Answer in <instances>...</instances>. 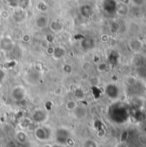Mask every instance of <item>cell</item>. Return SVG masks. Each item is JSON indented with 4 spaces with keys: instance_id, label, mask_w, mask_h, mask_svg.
I'll list each match as a JSON object with an SVG mask.
<instances>
[{
    "instance_id": "1",
    "label": "cell",
    "mask_w": 146,
    "mask_h": 147,
    "mask_svg": "<svg viewBox=\"0 0 146 147\" xmlns=\"http://www.w3.org/2000/svg\"><path fill=\"white\" fill-rule=\"evenodd\" d=\"M35 138L42 142H46L52 138V131L51 128L46 127H39L34 130Z\"/></svg>"
},
{
    "instance_id": "2",
    "label": "cell",
    "mask_w": 146,
    "mask_h": 147,
    "mask_svg": "<svg viewBox=\"0 0 146 147\" xmlns=\"http://www.w3.org/2000/svg\"><path fill=\"white\" fill-rule=\"evenodd\" d=\"M128 47L133 53H140L144 48V41L138 37H133L128 41Z\"/></svg>"
},
{
    "instance_id": "3",
    "label": "cell",
    "mask_w": 146,
    "mask_h": 147,
    "mask_svg": "<svg viewBox=\"0 0 146 147\" xmlns=\"http://www.w3.org/2000/svg\"><path fill=\"white\" fill-rule=\"evenodd\" d=\"M48 24H49V19L45 15H40L35 19V25L40 29H43L46 28Z\"/></svg>"
},
{
    "instance_id": "4",
    "label": "cell",
    "mask_w": 146,
    "mask_h": 147,
    "mask_svg": "<svg viewBox=\"0 0 146 147\" xmlns=\"http://www.w3.org/2000/svg\"><path fill=\"white\" fill-rule=\"evenodd\" d=\"M11 96L16 101L23 99L24 96H25V90H24L23 87L22 86H15V87H14L12 91H11Z\"/></svg>"
},
{
    "instance_id": "5",
    "label": "cell",
    "mask_w": 146,
    "mask_h": 147,
    "mask_svg": "<svg viewBox=\"0 0 146 147\" xmlns=\"http://www.w3.org/2000/svg\"><path fill=\"white\" fill-rule=\"evenodd\" d=\"M48 26H49L51 31L53 32V33H56V34L60 33L64 29V24H63V22H61L59 20H53V21L50 22L49 24H48Z\"/></svg>"
},
{
    "instance_id": "6",
    "label": "cell",
    "mask_w": 146,
    "mask_h": 147,
    "mask_svg": "<svg viewBox=\"0 0 146 147\" xmlns=\"http://www.w3.org/2000/svg\"><path fill=\"white\" fill-rule=\"evenodd\" d=\"M33 120L37 123H41L46 120V114L42 110H36L33 114Z\"/></svg>"
},
{
    "instance_id": "7",
    "label": "cell",
    "mask_w": 146,
    "mask_h": 147,
    "mask_svg": "<svg viewBox=\"0 0 146 147\" xmlns=\"http://www.w3.org/2000/svg\"><path fill=\"white\" fill-rule=\"evenodd\" d=\"M15 139L20 144H26L28 140V134L24 131H18L15 134Z\"/></svg>"
},
{
    "instance_id": "8",
    "label": "cell",
    "mask_w": 146,
    "mask_h": 147,
    "mask_svg": "<svg viewBox=\"0 0 146 147\" xmlns=\"http://www.w3.org/2000/svg\"><path fill=\"white\" fill-rule=\"evenodd\" d=\"M77 107H78L77 101L76 100H69L65 103V109L67 111H70V112H73Z\"/></svg>"
},
{
    "instance_id": "9",
    "label": "cell",
    "mask_w": 146,
    "mask_h": 147,
    "mask_svg": "<svg viewBox=\"0 0 146 147\" xmlns=\"http://www.w3.org/2000/svg\"><path fill=\"white\" fill-rule=\"evenodd\" d=\"M117 13L120 16H125L129 13V5H124V4H119L117 7Z\"/></svg>"
},
{
    "instance_id": "10",
    "label": "cell",
    "mask_w": 146,
    "mask_h": 147,
    "mask_svg": "<svg viewBox=\"0 0 146 147\" xmlns=\"http://www.w3.org/2000/svg\"><path fill=\"white\" fill-rule=\"evenodd\" d=\"M93 9L89 5H83L81 7V14L84 17H89L92 15Z\"/></svg>"
},
{
    "instance_id": "11",
    "label": "cell",
    "mask_w": 146,
    "mask_h": 147,
    "mask_svg": "<svg viewBox=\"0 0 146 147\" xmlns=\"http://www.w3.org/2000/svg\"><path fill=\"white\" fill-rule=\"evenodd\" d=\"M62 71H63V73H64L65 75L69 76V75H71V74L72 73V71H73V67H72V65H70V64H64V65H62Z\"/></svg>"
},
{
    "instance_id": "12",
    "label": "cell",
    "mask_w": 146,
    "mask_h": 147,
    "mask_svg": "<svg viewBox=\"0 0 146 147\" xmlns=\"http://www.w3.org/2000/svg\"><path fill=\"white\" fill-rule=\"evenodd\" d=\"M65 55V50L63 48H60V52H59V47H54V52H53V54L52 56L54 57V59H60L62 58L63 56Z\"/></svg>"
},
{
    "instance_id": "13",
    "label": "cell",
    "mask_w": 146,
    "mask_h": 147,
    "mask_svg": "<svg viewBox=\"0 0 146 147\" xmlns=\"http://www.w3.org/2000/svg\"><path fill=\"white\" fill-rule=\"evenodd\" d=\"M83 147H98V144L94 140H86L83 143Z\"/></svg>"
},
{
    "instance_id": "14",
    "label": "cell",
    "mask_w": 146,
    "mask_h": 147,
    "mask_svg": "<svg viewBox=\"0 0 146 147\" xmlns=\"http://www.w3.org/2000/svg\"><path fill=\"white\" fill-rule=\"evenodd\" d=\"M47 8H48V6H47V4L45 3V2H40L38 4H37V9L40 10V11H41V12H45V11H46L47 10Z\"/></svg>"
},
{
    "instance_id": "15",
    "label": "cell",
    "mask_w": 146,
    "mask_h": 147,
    "mask_svg": "<svg viewBox=\"0 0 146 147\" xmlns=\"http://www.w3.org/2000/svg\"><path fill=\"white\" fill-rule=\"evenodd\" d=\"M81 67H82V71L83 72H88L90 70V68H91V64L89 61H84L82 64V66Z\"/></svg>"
},
{
    "instance_id": "16",
    "label": "cell",
    "mask_w": 146,
    "mask_h": 147,
    "mask_svg": "<svg viewBox=\"0 0 146 147\" xmlns=\"http://www.w3.org/2000/svg\"><path fill=\"white\" fill-rule=\"evenodd\" d=\"M137 78H134V77H133V76H130V77H128L127 78H126V84H128V85H130V86H133V85H135L136 84H137Z\"/></svg>"
},
{
    "instance_id": "17",
    "label": "cell",
    "mask_w": 146,
    "mask_h": 147,
    "mask_svg": "<svg viewBox=\"0 0 146 147\" xmlns=\"http://www.w3.org/2000/svg\"><path fill=\"white\" fill-rule=\"evenodd\" d=\"M0 16L1 18L3 19H8L9 17V12L8 9H3L0 10Z\"/></svg>"
},
{
    "instance_id": "18",
    "label": "cell",
    "mask_w": 146,
    "mask_h": 147,
    "mask_svg": "<svg viewBox=\"0 0 146 147\" xmlns=\"http://www.w3.org/2000/svg\"><path fill=\"white\" fill-rule=\"evenodd\" d=\"M88 81L93 86H96L99 84V78L97 77H89V78Z\"/></svg>"
},
{
    "instance_id": "19",
    "label": "cell",
    "mask_w": 146,
    "mask_h": 147,
    "mask_svg": "<svg viewBox=\"0 0 146 147\" xmlns=\"http://www.w3.org/2000/svg\"><path fill=\"white\" fill-rule=\"evenodd\" d=\"M107 68H108L107 64H106V63H103V62L101 63V64H99L98 66H97V70H98V71H100V72L105 71L107 70Z\"/></svg>"
},
{
    "instance_id": "20",
    "label": "cell",
    "mask_w": 146,
    "mask_h": 147,
    "mask_svg": "<svg viewBox=\"0 0 146 147\" xmlns=\"http://www.w3.org/2000/svg\"><path fill=\"white\" fill-rule=\"evenodd\" d=\"M22 40L25 43H28L31 40V35L29 34H24L22 36Z\"/></svg>"
},
{
    "instance_id": "21",
    "label": "cell",
    "mask_w": 146,
    "mask_h": 147,
    "mask_svg": "<svg viewBox=\"0 0 146 147\" xmlns=\"http://www.w3.org/2000/svg\"><path fill=\"white\" fill-rule=\"evenodd\" d=\"M109 39H110V37H109V35L107 34H103L101 36V40H102V42H103V43H107V42L109 40Z\"/></svg>"
},
{
    "instance_id": "22",
    "label": "cell",
    "mask_w": 146,
    "mask_h": 147,
    "mask_svg": "<svg viewBox=\"0 0 146 147\" xmlns=\"http://www.w3.org/2000/svg\"><path fill=\"white\" fill-rule=\"evenodd\" d=\"M63 93V89L61 87H58L56 88V90H54V95L55 96H60Z\"/></svg>"
},
{
    "instance_id": "23",
    "label": "cell",
    "mask_w": 146,
    "mask_h": 147,
    "mask_svg": "<svg viewBox=\"0 0 146 147\" xmlns=\"http://www.w3.org/2000/svg\"><path fill=\"white\" fill-rule=\"evenodd\" d=\"M53 52H54V47H48L46 48V53H47V54H50V55L52 56Z\"/></svg>"
},
{
    "instance_id": "24",
    "label": "cell",
    "mask_w": 146,
    "mask_h": 147,
    "mask_svg": "<svg viewBox=\"0 0 146 147\" xmlns=\"http://www.w3.org/2000/svg\"><path fill=\"white\" fill-rule=\"evenodd\" d=\"M132 0H119V3L120 4H124V5H129L131 3Z\"/></svg>"
},
{
    "instance_id": "25",
    "label": "cell",
    "mask_w": 146,
    "mask_h": 147,
    "mask_svg": "<svg viewBox=\"0 0 146 147\" xmlns=\"http://www.w3.org/2000/svg\"><path fill=\"white\" fill-rule=\"evenodd\" d=\"M81 78H82L83 80H89V76L88 75V72H83V73L82 74V76H81Z\"/></svg>"
},
{
    "instance_id": "26",
    "label": "cell",
    "mask_w": 146,
    "mask_h": 147,
    "mask_svg": "<svg viewBox=\"0 0 146 147\" xmlns=\"http://www.w3.org/2000/svg\"><path fill=\"white\" fill-rule=\"evenodd\" d=\"M143 41H144V43H145L146 44V35L145 36V38H144V40H143Z\"/></svg>"
},
{
    "instance_id": "27",
    "label": "cell",
    "mask_w": 146,
    "mask_h": 147,
    "mask_svg": "<svg viewBox=\"0 0 146 147\" xmlns=\"http://www.w3.org/2000/svg\"><path fill=\"white\" fill-rule=\"evenodd\" d=\"M144 86H145V90H146V80L145 81V83H144Z\"/></svg>"
},
{
    "instance_id": "28",
    "label": "cell",
    "mask_w": 146,
    "mask_h": 147,
    "mask_svg": "<svg viewBox=\"0 0 146 147\" xmlns=\"http://www.w3.org/2000/svg\"><path fill=\"white\" fill-rule=\"evenodd\" d=\"M1 86H2V84H1V82H0V88H1Z\"/></svg>"
},
{
    "instance_id": "29",
    "label": "cell",
    "mask_w": 146,
    "mask_h": 147,
    "mask_svg": "<svg viewBox=\"0 0 146 147\" xmlns=\"http://www.w3.org/2000/svg\"><path fill=\"white\" fill-rule=\"evenodd\" d=\"M0 108H1V107H0Z\"/></svg>"
}]
</instances>
